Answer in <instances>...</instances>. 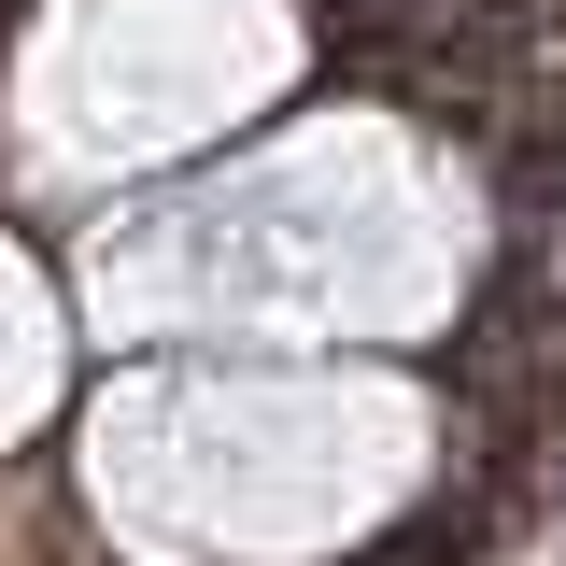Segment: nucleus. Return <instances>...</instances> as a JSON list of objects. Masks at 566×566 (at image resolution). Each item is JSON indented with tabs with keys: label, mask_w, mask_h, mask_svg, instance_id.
<instances>
[{
	"label": "nucleus",
	"mask_w": 566,
	"mask_h": 566,
	"mask_svg": "<svg viewBox=\"0 0 566 566\" xmlns=\"http://www.w3.org/2000/svg\"><path fill=\"white\" fill-rule=\"evenodd\" d=\"M312 0H14L0 14V212L85 227L312 99Z\"/></svg>",
	"instance_id": "obj_3"
},
{
	"label": "nucleus",
	"mask_w": 566,
	"mask_h": 566,
	"mask_svg": "<svg viewBox=\"0 0 566 566\" xmlns=\"http://www.w3.org/2000/svg\"><path fill=\"white\" fill-rule=\"evenodd\" d=\"M57 453L114 566H382L453 510L468 424L411 354H99Z\"/></svg>",
	"instance_id": "obj_2"
},
{
	"label": "nucleus",
	"mask_w": 566,
	"mask_h": 566,
	"mask_svg": "<svg viewBox=\"0 0 566 566\" xmlns=\"http://www.w3.org/2000/svg\"><path fill=\"white\" fill-rule=\"evenodd\" d=\"M99 354H439L510 270L482 142L424 99H297L57 227Z\"/></svg>",
	"instance_id": "obj_1"
},
{
	"label": "nucleus",
	"mask_w": 566,
	"mask_h": 566,
	"mask_svg": "<svg viewBox=\"0 0 566 566\" xmlns=\"http://www.w3.org/2000/svg\"><path fill=\"white\" fill-rule=\"evenodd\" d=\"M85 312H71V270H57V227L0 212V468L29 439H71L85 411Z\"/></svg>",
	"instance_id": "obj_4"
}]
</instances>
